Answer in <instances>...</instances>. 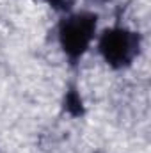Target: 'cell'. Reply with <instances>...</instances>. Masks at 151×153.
<instances>
[{
	"label": "cell",
	"instance_id": "obj_1",
	"mask_svg": "<svg viewBox=\"0 0 151 153\" xmlns=\"http://www.w3.org/2000/svg\"><path fill=\"white\" fill-rule=\"evenodd\" d=\"M94 30H96L94 14L80 13V14L68 16L61 23V29H59V38H61V45L64 52L71 59L80 57L94 38Z\"/></svg>",
	"mask_w": 151,
	"mask_h": 153
},
{
	"label": "cell",
	"instance_id": "obj_2",
	"mask_svg": "<svg viewBox=\"0 0 151 153\" xmlns=\"http://www.w3.org/2000/svg\"><path fill=\"white\" fill-rule=\"evenodd\" d=\"M100 52L114 68L128 66L139 52V36L126 29L105 30L100 39Z\"/></svg>",
	"mask_w": 151,
	"mask_h": 153
}]
</instances>
